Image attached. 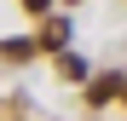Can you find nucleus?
Masks as SVG:
<instances>
[{"label":"nucleus","instance_id":"3","mask_svg":"<svg viewBox=\"0 0 127 121\" xmlns=\"http://www.w3.org/2000/svg\"><path fill=\"white\" fill-rule=\"evenodd\" d=\"M35 46L40 40H0V58H17V64H23V58H35Z\"/></svg>","mask_w":127,"mask_h":121},{"label":"nucleus","instance_id":"5","mask_svg":"<svg viewBox=\"0 0 127 121\" xmlns=\"http://www.w3.org/2000/svg\"><path fill=\"white\" fill-rule=\"evenodd\" d=\"M23 6H29V12H46V6H52V0H23Z\"/></svg>","mask_w":127,"mask_h":121},{"label":"nucleus","instance_id":"4","mask_svg":"<svg viewBox=\"0 0 127 121\" xmlns=\"http://www.w3.org/2000/svg\"><path fill=\"white\" fill-rule=\"evenodd\" d=\"M58 69L69 81H81V75H87V58H81V52H58Z\"/></svg>","mask_w":127,"mask_h":121},{"label":"nucleus","instance_id":"6","mask_svg":"<svg viewBox=\"0 0 127 121\" xmlns=\"http://www.w3.org/2000/svg\"><path fill=\"white\" fill-rule=\"evenodd\" d=\"M121 98H127V92H121Z\"/></svg>","mask_w":127,"mask_h":121},{"label":"nucleus","instance_id":"2","mask_svg":"<svg viewBox=\"0 0 127 121\" xmlns=\"http://www.w3.org/2000/svg\"><path fill=\"white\" fill-rule=\"evenodd\" d=\"M40 46H46V52H64V46H69V23H64V17H52V23L40 29Z\"/></svg>","mask_w":127,"mask_h":121},{"label":"nucleus","instance_id":"1","mask_svg":"<svg viewBox=\"0 0 127 121\" xmlns=\"http://www.w3.org/2000/svg\"><path fill=\"white\" fill-rule=\"evenodd\" d=\"M121 92H127V81H121V75H98L93 87H87V98H93V110H98V104H110V98H121Z\"/></svg>","mask_w":127,"mask_h":121}]
</instances>
